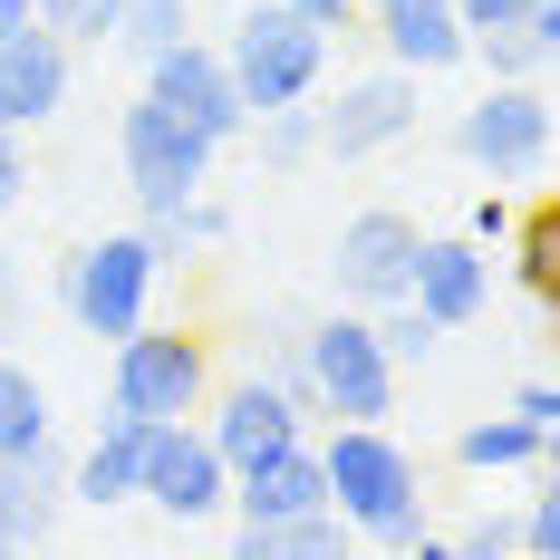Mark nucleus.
Masks as SVG:
<instances>
[{
    "label": "nucleus",
    "mask_w": 560,
    "mask_h": 560,
    "mask_svg": "<svg viewBox=\"0 0 560 560\" xmlns=\"http://www.w3.org/2000/svg\"><path fill=\"white\" fill-rule=\"evenodd\" d=\"M319 483H329V512L358 532V541L416 551V560H454L445 532H425V474H416V454L396 445L387 425H329Z\"/></svg>",
    "instance_id": "1"
},
{
    "label": "nucleus",
    "mask_w": 560,
    "mask_h": 560,
    "mask_svg": "<svg viewBox=\"0 0 560 560\" xmlns=\"http://www.w3.org/2000/svg\"><path fill=\"white\" fill-rule=\"evenodd\" d=\"M223 68L242 88V116H271V107H310L319 78H329V30L300 20L290 0H242L223 30Z\"/></svg>",
    "instance_id": "2"
},
{
    "label": "nucleus",
    "mask_w": 560,
    "mask_h": 560,
    "mask_svg": "<svg viewBox=\"0 0 560 560\" xmlns=\"http://www.w3.org/2000/svg\"><path fill=\"white\" fill-rule=\"evenodd\" d=\"M203 396H213V348H203L194 329L136 319V329L116 338V358H107V406H116V416L165 425V416H194Z\"/></svg>",
    "instance_id": "3"
},
{
    "label": "nucleus",
    "mask_w": 560,
    "mask_h": 560,
    "mask_svg": "<svg viewBox=\"0 0 560 560\" xmlns=\"http://www.w3.org/2000/svg\"><path fill=\"white\" fill-rule=\"evenodd\" d=\"M310 396L329 425H387L396 416V358L377 348V319L368 310H329L310 319Z\"/></svg>",
    "instance_id": "4"
},
{
    "label": "nucleus",
    "mask_w": 560,
    "mask_h": 560,
    "mask_svg": "<svg viewBox=\"0 0 560 560\" xmlns=\"http://www.w3.org/2000/svg\"><path fill=\"white\" fill-rule=\"evenodd\" d=\"M551 97H541V78H493L474 107L454 116V155L474 174H493V184H532V174L551 165Z\"/></svg>",
    "instance_id": "5"
},
{
    "label": "nucleus",
    "mask_w": 560,
    "mask_h": 560,
    "mask_svg": "<svg viewBox=\"0 0 560 560\" xmlns=\"http://www.w3.org/2000/svg\"><path fill=\"white\" fill-rule=\"evenodd\" d=\"M213 136H194L174 107H155V97H136V107L116 116V165H126V184H136V213H174V203H194L203 184H213Z\"/></svg>",
    "instance_id": "6"
},
{
    "label": "nucleus",
    "mask_w": 560,
    "mask_h": 560,
    "mask_svg": "<svg viewBox=\"0 0 560 560\" xmlns=\"http://www.w3.org/2000/svg\"><path fill=\"white\" fill-rule=\"evenodd\" d=\"M155 280H165V261L145 252V232H107V242H88L68 271H58V300H68V319L88 338H126L136 319H145V300H155Z\"/></svg>",
    "instance_id": "7"
},
{
    "label": "nucleus",
    "mask_w": 560,
    "mask_h": 560,
    "mask_svg": "<svg viewBox=\"0 0 560 560\" xmlns=\"http://www.w3.org/2000/svg\"><path fill=\"white\" fill-rule=\"evenodd\" d=\"M232 493V464L213 454V435L194 416H165L145 425V464H136V503H155L165 522H213Z\"/></svg>",
    "instance_id": "8"
},
{
    "label": "nucleus",
    "mask_w": 560,
    "mask_h": 560,
    "mask_svg": "<svg viewBox=\"0 0 560 560\" xmlns=\"http://www.w3.org/2000/svg\"><path fill=\"white\" fill-rule=\"evenodd\" d=\"M416 242H425V232L406 223L396 203L348 213V223H338V242H329V290H338V310H387V300H406Z\"/></svg>",
    "instance_id": "9"
},
{
    "label": "nucleus",
    "mask_w": 560,
    "mask_h": 560,
    "mask_svg": "<svg viewBox=\"0 0 560 560\" xmlns=\"http://www.w3.org/2000/svg\"><path fill=\"white\" fill-rule=\"evenodd\" d=\"M406 136H416V78L406 68H368V78L338 88V107H319V155L329 165H368Z\"/></svg>",
    "instance_id": "10"
},
{
    "label": "nucleus",
    "mask_w": 560,
    "mask_h": 560,
    "mask_svg": "<svg viewBox=\"0 0 560 560\" xmlns=\"http://www.w3.org/2000/svg\"><path fill=\"white\" fill-rule=\"evenodd\" d=\"M145 97L155 107H174L194 136H213V145H232L252 116H242V88H232L223 49H203V39H174V49L145 58Z\"/></svg>",
    "instance_id": "11"
},
{
    "label": "nucleus",
    "mask_w": 560,
    "mask_h": 560,
    "mask_svg": "<svg viewBox=\"0 0 560 560\" xmlns=\"http://www.w3.org/2000/svg\"><path fill=\"white\" fill-rule=\"evenodd\" d=\"M406 300L435 319V329H474L493 310V252L464 242V232H425L416 242V271H406Z\"/></svg>",
    "instance_id": "12"
},
{
    "label": "nucleus",
    "mask_w": 560,
    "mask_h": 560,
    "mask_svg": "<svg viewBox=\"0 0 560 560\" xmlns=\"http://www.w3.org/2000/svg\"><path fill=\"white\" fill-rule=\"evenodd\" d=\"M68 78H78V49L58 39L49 20H20L10 39H0V126H49L68 107Z\"/></svg>",
    "instance_id": "13"
},
{
    "label": "nucleus",
    "mask_w": 560,
    "mask_h": 560,
    "mask_svg": "<svg viewBox=\"0 0 560 560\" xmlns=\"http://www.w3.org/2000/svg\"><path fill=\"white\" fill-rule=\"evenodd\" d=\"M194 416H203V435H213V454H223V464L280 454V445H300V425H310V416H300V406H290L261 368H252V377H232V387H213Z\"/></svg>",
    "instance_id": "14"
},
{
    "label": "nucleus",
    "mask_w": 560,
    "mask_h": 560,
    "mask_svg": "<svg viewBox=\"0 0 560 560\" xmlns=\"http://www.w3.org/2000/svg\"><path fill=\"white\" fill-rule=\"evenodd\" d=\"M358 20H368V39L387 49V68H406V78L464 68V20H454V0H368Z\"/></svg>",
    "instance_id": "15"
},
{
    "label": "nucleus",
    "mask_w": 560,
    "mask_h": 560,
    "mask_svg": "<svg viewBox=\"0 0 560 560\" xmlns=\"http://www.w3.org/2000/svg\"><path fill=\"white\" fill-rule=\"evenodd\" d=\"M58 512H68V454L30 445V454H0V551H39L58 532Z\"/></svg>",
    "instance_id": "16"
},
{
    "label": "nucleus",
    "mask_w": 560,
    "mask_h": 560,
    "mask_svg": "<svg viewBox=\"0 0 560 560\" xmlns=\"http://www.w3.org/2000/svg\"><path fill=\"white\" fill-rule=\"evenodd\" d=\"M242 522H290V512L329 503V483H319V445L300 435V445L280 454H252V464H232V493H223Z\"/></svg>",
    "instance_id": "17"
},
{
    "label": "nucleus",
    "mask_w": 560,
    "mask_h": 560,
    "mask_svg": "<svg viewBox=\"0 0 560 560\" xmlns=\"http://www.w3.org/2000/svg\"><path fill=\"white\" fill-rule=\"evenodd\" d=\"M136 464H145V425L107 406V416H97V435L68 454V503H88V512L136 503Z\"/></svg>",
    "instance_id": "18"
},
{
    "label": "nucleus",
    "mask_w": 560,
    "mask_h": 560,
    "mask_svg": "<svg viewBox=\"0 0 560 560\" xmlns=\"http://www.w3.org/2000/svg\"><path fill=\"white\" fill-rule=\"evenodd\" d=\"M464 58H483L493 78H551V58H560V0H532V10L503 20V30H474Z\"/></svg>",
    "instance_id": "19"
},
{
    "label": "nucleus",
    "mask_w": 560,
    "mask_h": 560,
    "mask_svg": "<svg viewBox=\"0 0 560 560\" xmlns=\"http://www.w3.org/2000/svg\"><path fill=\"white\" fill-rule=\"evenodd\" d=\"M232 551H252V560H329V551H348V522H338L329 503L290 512V522H232Z\"/></svg>",
    "instance_id": "20"
},
{
    "label": "nucleus",
    "mask_w": 560,
    "mask_h": 560,
    "mask_svg": "<svg viewBox=\"0 0 560 560\" xmlns=\"http://www.w3.org/2000/svg\"><path fill=\"white\" fill-rule=\"evenodd\" d=\"M300 338H310L300 310H261V319H252V368H261L300 416H319V396H310V348H300Z\"/></svg>",
    "instance_id": "21"
},
{
    "label": "nucleus",
    "mask_w": 560,
    "mask_h": 560,
    "mask_svg": "<svg viewBox=\"0 0 560 560\" xmlns=\"http://www.w3.org/2000/svg\"><path fill=\"white\" fill-rule=\"evenodd\" d=\"M551 435L532 425V416H474L464 435H454V464L464 474H512V464H541Z\"/></svg>",
    "instance_id": "22"
},
{
    "label": "nucleus",
    "mask_w": 560,
    "mask_h": 560,
    "mask_svg": "<svg viewBox=\"0 0 560 560\" xmlns=\"http://www.w3.org/2000/svg\"><path fill=\"white\" fill-rule=\"evenodd\" d=\"M493 261H512V280H522L541 310L560 300V223L541 213V203H532V213H512V232H503V252H493Z\"/></svg>",
    "instance_id": "23"
},
{
    "label": "nucleus",
    "mask_w": 560,
    "mask_h": 560,
    "mask_svg": "<svg viewBox=\"0 0 560 560\" xmlns=\"http://www.w3.org/2000/svg\"><path fill=\"white\" fill-rule=\"evenodd\" d=\"M58 425H49V387L20 368V358H0V454H30V445H49Z\"/></svg>",
    "instance_id": "24"
},
{
    "label": "nucleus",
    "mask_w": 560,
    "mask_h": 560,
    "mask_svg": "<svg viewBox=\"0 0 560 560\" xmlns=\"http://www.w3.org/2000/svg\"><path fill=\"white\" fill-rule=\"evenodd\" d=\"M252 126H261V165L271 174H300L319 155V107H271V116H252Z\"/></svg>",
    "instance_id": "25"
},
{
    "label": "nucleus",
    "mask_w": 560,
    "mask_h": 560,
    "mask_svg": "<svg viewBox=\"0 0 560 560\" xmlns=\"http://www.w3.org/2000/svg\"><path fill=\"white\" fill-rule=\"evenodd\" d=\"M368 319H377V348H387L396 368H425V358H435V338H445L416 300H387V310H368Z\"/></svg>",
    "instance_id": "26"
},
{
    "label": "nucleus",
    "mask_w": 560,
    "mask_h": 560,
    "mask_svg": "<svg viewBox=\"0 0 560 560\" xmlns=\"http://www.w3.org/2000/svg\"><path fill=\"white\" fill-rule=\"evenodd\" d=\"M184 10L194 0H126V20H116V49H136V58H155L184 39Z\"/></svg>",
    "instance_id": "27"
},
{
    "label": "nucleus",
    "mask_w": 560,
    "mask_h": 560,
    "mask_svg": "<svg viewBox=\"0 0 560 560\" xmlns=\"http://www.w3.org/2000/svg\"><path fill=\"white\" fill-rule=\"evenodd\" d=\"M39 20H49L68 49H78V39H88V49H107L116 20H126V0H39Z\"/></svg>",
    "instance_id": "28"
},
{
    "label": "nucleus",
    "mask_w": 560,
    "mask_h": 560,
    "mask_svg": "<svg viewBox=\"0 0 560 560\" xmlns=\"http://www.w3.org/2000/svg\"><path fill=\"white\" fill-rule=\"evenodd\" d=\"M512 551H532V560H560V483H541V493L522 503V522H512Z\"/></svg>",
    "instance_id": "29"
},
{
    "label": "nucleus",
    "mask_w": 560,
    "mask_h": 560,
    "mask_svg": "<svg viewBox=\"0 0 560 560\" xmlns=\"http://www.w3.org/2000/svg\"><path fill=\"white\" fill-rule=\"evenodd\" d=\"M512 213H522V203H512L503 184H493V194H483V203H474V213H464V242H483V252H503V232H512Z\"/></svg>",
    "instance_id": "30"
},
{
    "label": "nucleus",
    "mask_w": 560,
    "mask_h": 560,
    "mask_svg": "<svg viewBox=\"0 0 560 560\" xmlns=\"http://www.w3.org/2000/svg\"><path fill=\"white\" fill-rule=\"evenodd\" d=\"M174 213H184V242H194V252H223V242H232V213H223V203H203V194L174 203Z\"/></svg>",
    "instance_id": "31"
},
{
    "label": "nucleus",
    "mask_w": 560,
    "mask_h": 560,
    "mask_svg": "<svg viewBox=\"0 0 560 560\" xmlns=\"http://www.w3.org/2000/svg\"><path fill=\"white\" fill-rule=\"evenodd\" d=\"M503 551H512V522H503V512H483V522L454 532V560H503Z\"/></svg>",
    "instance_id": "32"
},
{
    "label": "nucleus",
    "mask_w": 560,
    "mask_h": 560,
    "mask_svg": "<svg viewBox=\"0 0 560 560\" xmlns=\"http://www.w3.org/2000/svg\"><path fill=\"white\" fill-rule=\"evenodd\" d=\"M30 194V145H20V126H0V213Z\"/></svg>",
    "instance_id": "33"
},
{
    "label": "nucleus",
    "mask_w": 560,
    "mask_h": 560,
    "mask_svg": "<svg viewBox=\"0 0 560 560\" xmlns=\"http://www.w3.org/2000/svg\"><path fill=\"white\" fill-rule=\"evenodd\" d=\"M512 416H532L541 435H560V387H551V377H532V387L512 396Z\"/></svg>",
    "instance_id": "34"
},
{
    "label": "nucleus",
    "mask_w": 560,
    "mask_h": 560,
    "mask_svg": "<svg viewBox=\"0 0 560 560\" xmlns=\"http://www.w3.org/2000/svg\"><path fill=\"white\" fill-rule=\"evenodd\" d=\"M522 10H532V0H454L464 39H474V30H503V20H522Z\"/></svg>",
    "instance_id": "35"
},
{
    "label": "nucleus",
    "mask_w": 560,
    "mask_h": 560,
    "mask_svg": "<svg viewBox=\"0 0 560 560\" xmlns=\"http://www.w3.org/2000/svg\"><path fill=\"white\" fill-rule=\"evenodd\" d=\"M300 20H319V30H358V0H290Z\"/></svg>",
    "instance_id": "36"
},
{
    "label": "nucleus",
    "mask_w": 560,
    "mask_h": 560,
    "mask_svg": "<svg viewBox=\"0 0 560 560\" xmlns=\"http://www.w3.org/2000/svg\"><path fill=\"white\" fill-rule=\"evenodd\" d=\"M20 20H39V0H0V39H10Z\"/></svg>",
    "instance_id": "37"
},
{
    "label": "nucleus",
    "mask_w": 560,
    "mask_h": 560,
    "mask_svg": "<svg viewBox=\"0 0 560 560\" xmlns=\"http://www.w3.org/2000/svg\"><path fill=\"white\" fill-rule=\"evenodd\" d=\"M10 300H20V271H10V261H0V310H10Z\"/></svg>",
    "instance_id": "38"
}]
</instances>
